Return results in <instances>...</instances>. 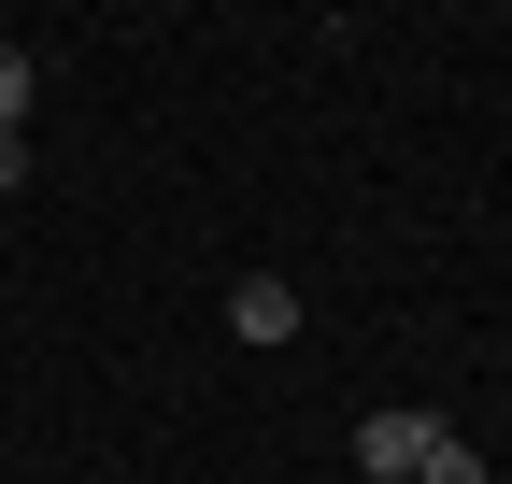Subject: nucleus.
Here are the masks:
<instances>
[{"label": "nucleus", "instance_id": "5", "mask_svg": "<svg viewBox=\"0 0 512 484\" xmlns=\"http://www.w3.org/2000/svg\"><path fill=\"white\" fill-rule=\"evenodd\" d=\"M0 186H29V129H0Z\"/></svg>", "mask_w": 512, "mask_h": 484}, {"label": "nucleus", "instance_id": "2", "mask_svg": "<svg viewBox=\"0 0 512 484\" xmlns=\"http://www.w3.org/2000/svg\"><path fill=\"white\" fill-rule=\"evenodd\" d=\"M228 328H242V342H299V285H285V271H242V285H228Z\"/></svg>", "mask_w": 512, "mask_h": 484}, {"label": "nucleus", "instance_id": "3", "mask_svg": "<svg viewBox=\"0 0 512 484\" xmlns=\"http://www.w3.org/2000/svg\"><path fill=\"white\" fill-rule=\"evenodd\" d=\"M413 484H484V456H470V442H456V428H441V442H427V470H413Z\"/></svg>", "mask_w": 512, "mask_h": 484}, {"label": "nucleus", "instance_id": "1", "mask_svg": "<svg viewBox=\"0 0 512 484\" xmlns=\"http://www.w3.org/2000/svg\"><path fill=\"white\" fill-rule=\"evenodd\" d=\"M427 442H441L427 413H370V428H356V470H370V484H413V470H427Z\"/></svg>", "mask_w": 512, "mask_h": 484}, {"label": "nucleus", "instance_id": "4", "mask_svg": "<svg viewBox=\"0 0 512 484\" xmlns=\"http://www.w3.org/2000/svg\"><path fill=\"white\" fill-rule=\"evenodd\" d=\"M0 129H29V43H0Z\"/></svg>", "mask_w": 512, "mask_h": 484}]
</instances>
